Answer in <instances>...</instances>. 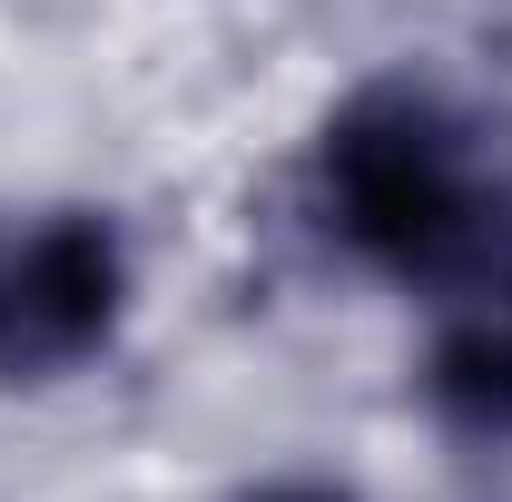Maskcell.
Wrapping results in <instances>:
<instances>
[{
  "instance_id": "cell-1",
  "label": "cell",
  "mask_w": 512,
  "mask_h": 502,
  "mask_svg": "<svg viewBox=\"0 0 512 502\" xmlns=\"http://www.w3.org/2000/svg\"><path fill=\"white\" fill-rule=\"evenodd\" d=\"M296 217L325 266L384 286L394 306H424L512 237V148L444 79L375 69L306 128Z\"/></svg>"
},
{
  "instance_id": "cell-2",
  "label": "cell",
  "mask_w": 512,
  "mask_h": 502,
  "mask_svg": "<svg viewBox=\"0 0 512 502\" xmlns=\"http://www.w3.org/2000/svg\"><path fill=\"white\" fill-rule=\"evenodd\" d=\"M148 306V256L99 197L0 207V404H50L109 375Z\"/></svg>"
},
{
  "instance_id": "cell-3",
  "label": "cell",
  "mask_w": 512,
  "mask_h": 502,
  "mask_svg": "<svg viewBox=\"0 0 512 502\" xmlns=\"http://www.w3.org/2000/svg\"><path fill=\"white\" fill-rule=\"evenodd\" d=\"M414 404L463 453H512V237L414 306Z\"/></svg>"
},
{
  "instance_id": "cell-4",
  "label": "cell",
  "mask_w": 512,
  "mask_h": 502,
  "mask_svg": "<svg viewBox=\"0 0 512 502\" xmlns=\"http://www.w3.org/2000/svg\"><path fill=\"white\" fill-rule=\"evenodd\" d=\"M237 502H365V493L335 483V473H266V483H247Z\"/></svg>"
}]
</instances>
